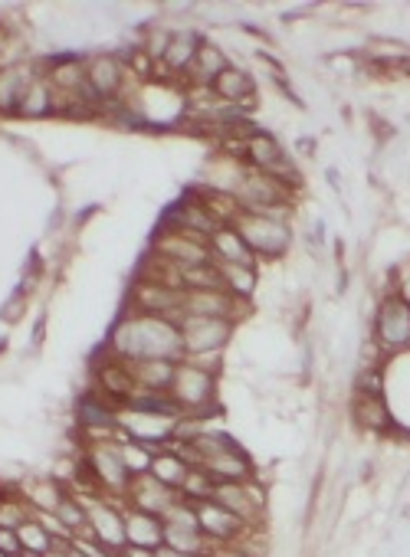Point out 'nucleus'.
<instances>
[{
    "label": "nucleus",
    "mask_w": 410,
    "mask_h": 557,
    "mask_svg": "<svg viewBox=\"0 0 410 557\" xmlns=\"http://www.w3.org/2000/svg\"><path fill=\"white\" fill-rule=\"evenodd\" d=\"M109 351L115 361L135 364V361H184V345L178 322L161 315L132 312L112 328Z\"/></svg>",
    "instance_id": "f257e3e1"
},
{
    "label": "nucleus",
    "mask_w": 410,
    "mask_h": 557,
    "mask_svg": "<svg viewBox=\"0 0 410 557\" xmlns=\"http://www.w3.org/2000/svg\"><path fill=\"white\" fill-rule=\"evenodd\" d=\"M233 227L240 230V236L246 240V246L253 250L256 259H273L283 256L292 243V230L283 213H246L237 210V217L230 220Z\"/></svg>",
    "instance_id": "f03ea898"
},
{
    "label": "nucleus",
    "mask_w": 410,
    "mask_h": 557,
    "mask_svg": "<svg viewBox=\"0 0 410 557\" xmlns=\"http://www.w3.org/2000/svg\"><path fill=\"white\" fill-rule=\"evenodd\" d=\"M178 331H181V345H184V361L207 367V358H220V351L227 348V341L233 335V322H224V318L181 315Z\"/></svg>",
    "instance_id": "7ed1b4c3"
},
{
    "label": "nucleus",
    "mask_w": 410,
    "mask_h": 557,
    "mask_svg": "<svg viewBox=\"0 0 410 557\" xmlns=\"http://www.w3.org/2000/svg\"><path fill=\"white\" fill-rule=\"evenodd\" d=\"M86 469L92 472V479H96V489L99 495H125L128 485H132V472L125 469V459H122V449L119 440H92L86 446Z\"/></svg>",
    "instance_id": "20e7f679"
},
{
    "label": "nucleus",
    "mask_w": 410,
    "mask_h": 557,
    "mask_svg": "<svg viewBox=\"0 0 410 557\" xmlns=\"http://www.w3.org/2000/svg\"><path fill=\"white\" fill-rule=\"evenodd\" d=\"M214 384L217 381L210 367L194 364V361H178L168 394L184 413H201V417H207V410H214L210 407L214 404Z\"/></svg>",
    "instance_id": "39448f33"
},
{
    "label": "nucleus",
    "mask_w": 410,
    "mask_h": 557,
    "mask_svg": "<svg viewBox=\"0 0 410 557\" xmlns=\"http://www.w3.org/2000/svg\"><path fill=\"white\" fill-rule=\"evenodd\" d=\"M122 82H125V63L119 56H105V53L92 56L86 63V89H82V102H86L89 109H102V105L119 99Z\"/></svg>",
    "instance_id": "423d86ee"
},
{
    "label": "nucleus",
    "mask_w": 410,
    "mask_h": 557,
    "mask_svg": "<svg viewBox=\"0 0 410 557\" xmlns=\"http://www.w3.org/2000/svg\"><path fill=\"white\" fill-rule=\"evenodd\" d=\"M86 518H89V531L82 538L96 541L115 554L125 548V512H119L112 502H105L96 495V499L86 502Z\"/></svg>",
    "instance_id": "0eeeda50"
},
{
    "label": "nucleus",
    "mask_w": 410,
    "mask_h": 557,
    "mask_svg": "<svg viewBox=\"0 0 410 557\" xmlns=\"http://www.w3.org/2000/svg\"><path fill=\"white\" fill-rule=\"evenodd\" d=\"M161 521H164V548L181 551V554H207L210 551L207 538L201 535V528H197L194 508L187 502L171 508Z\"/></svg>",
    "instance_id": "6e6552de"
},
{
    "label": "nucleus",
    "mask_w": 410,
    "mask_h": 557,
    "mask_svg": "<svg viewBox=\"0 0 410 557\" xmlns=\"http://www.w3.org/2000/svg\"><path fill=\"white\" fill-rule=\"evenodd\" d=\"M125 499H128V508H138V512H148V515H158V518H164L171 508H178L184 502L181 492L168 489V485L158 482L151 472L132 476V485H128Z\"/></svg>",
    "instance_id": "1a4fd4ad"
},
{
    "label": "nucleus",
    "mask_w": 410,
    "mask_h": 557,
    "mask_svg": "<svg viewBox=\"0 0 410 557\" xmlns=\"http://www.w3.org/2000/svg\"><path fill=\"white\" fill-rule=\"evenodd\" d=\"M174 417H161V413H142V410H122L119 413V430L135 443L145 446H164L174 440Z\"/></svg>",
    "instance_id": "9d476101"
},
{
    "label": "nucleus",
    "mask_w": 410,
    "mask_h": 557,
    "mask_svg": "<svg viewBox=\"0 0 410 557\" xmlns=\"http://www.w3.org/2000/svg\"><path fill=\"white\" fill-rule=\"evenodd\" d=\"M191 508H194L197 528H201V535L207 538V544H233V541L243 538L246 525L233 512H227L224 505H217L214 499L197 502Z\"/></svg>",
    "instance_id": "9b49d317"
},
{
    "label": "nucleus",
    "mask_w": 410,
    "mask_h": 557,
    "mask_svg": "<svg viewBox=\"0 0 410 557\" xmlns=\"http://www.w3.org/2000/svg\"><path fill=\"white\" fill-rule=\"evenodd\" d=\"M240 305L243 299H233L224 289H184L181 292V315L224 318V322H233V318L240 315Z\"/></svg>",
    "instance_id": "f8f14e48"
},
{
    "label": "nucleus",
    "mask_w": 410,
    "mask_h": 557,
    "mask_svg": "<svg viewBox=\"0 0 410 557\" xmlns=\"http://www.w3.org/2000/svg\"><path fill=\"white\" fill-rule=\"evenodd\" d=\"M374 335H378V345L388 351L410 348V302L404 299L384 302L378 312V322H374Z\"/></svg>",
    "instance_id": "ddd939ff"
},
{
    "label": "nucleus",
    "mask_w": 410,
    "mask_h": 557,
    "mask_svg": "<svg viewBox=\"0 0 410 557\" xmlns=\"http://www.w3.org/2000/svg\"><path fill=\"white\" fill-rule=\"evenodd\" d=\"M214 502L237 515L243 525H253V521L260 518L263 492H256L253 482H217L214 485Z\"/></svg>",
    "instance_id": "4468645a"
},
{
    "label": "nucleus",
    "mask_w": 410,
    "mask_h": 557,
    "mask_svg": "<svg viewBox=\"0 0 410 557\" xmlns=\"http://www.w3.org/2000/svg\"><path fill=\"white\" fill-rule=\"evenodd\" d=\"M207 250H210V259H214V263L256 266L253 250H250V246H246V240L240 236V230L233 227V223H224V227H217L214 233H210Z\"/></svg>",
    "instance_id": "2eb2a0df"
},
{
    "label": "nucleus",
    "mask_w": 410,
    "mask_h": 557,
    "mask_svg": "<svg viewBox=\"0 0 410 557\" xmlns=\"http://www.w3.org/2000/svg\"><path fill=\"white\" fill-rule=\"evenodd\" d=\"M125 544L158 551L164 544V521L158 515L138 512V508H125Z\"/></svg>",
    "instance_id": "dca6fc26"
},
{
    "label": "nucleus",
    "mask_w": 410,
    "mask_h": 557,
    "mask_svg": "<svg viewBox=\"0 0 410 557\" xmlns=\"http://www.w3.org/2000/svg\"><path fill=\"white\" fill-rule=\"evenodd\" d=\"M210 92H214V96L224 102V105H230V109H243V105L253 102V92L256 89H253V79H250V73H246V69L227 66L224 73L210 82Z\"/></svg>",
    "instance_id": "f3484780"
},
{
    "label": "nucleus",
    "mask_w": 410,
    "mask_h": 557,
    "mask_svg": "<svg viewBox=\"0 0 410 557\" xmlns=\"http://www.w3.org/2000/svg\"><path fill=\"white\" fill-rule=\"evenodd\" d=\"M53 112H56V89L46 82L43 73H37L27 82V89H23L14 115H20V118H46Z\"/></svg>",
    "instance_id": "a211bd4d"
},
{
    "label": "nucleus",
    "mask_w": 410,
    "mask_h": 557,
    "mask_svg": "<svg viewBox=\"0 0 410 557\" xmlns=\"http://www.w3.org/2000/svg\"><path fill=\"white\" fill-rule=\"evenodd\" d=\"M174 367H178V361H135L128 364V371L135 377L138 394H168Z\"/></svg>",
    "instance_id": "6ab92c4d"
},
{
    "label": "nucleus",
    "mask_w": 410,
    "mask_h": 557,
    "mask_svg": "<svg viewBox=\"0 0 410 557\" xmlns=\"http://www.w3.org/2000/svg\"><path fill=\"white\" fill-rule=\"evenodd\" d=\"M66 495L69 492L56 479H37V482L20 485V499L27 502L30 515H53L56 508L63 505Z\"/></svg>",
    "instance_id": "aec40b11"
},
{
    "label": "nucleus",
    "mask_w": 410,
    "mask_h": 557,
    "mask_svg": "<svg viewBox=\"0 0 410 557\" xmlns=\"http://www.w3.org/2000/svg\"><path fill=\"white\" fill-rule=\"evenodd\" d=\"M197 46H201V37H197V33H171L168 50L161 53L158 63L174 76H187L191 73V66H194Z\"/></svg>",
    "instance_id": "412c9836"
},
{
    "label": "nucleus",
    "mask_w": 410,
    "mask_h": 557,
    "mask_svg": "<svg viewBox=\"0 0 410 557\" xmlns=\"http://www.w3.org/2000/svg\"><path fill=\"white\" fill-rule=\"evenodd\" d=\"M227 66H230V63H227L224 50H220L217 43L201 40V46H197V56H194V66H191V73H187V79H191L197 89H207L210 82H214L220 73H224Z\"/></svg>",
    "instance_id": "4be33fe9"
},
{
    "label": "nucleus",
    "mask_w": 410,
    "mask_h": 557,
    "mask_svg": "<svg viewBox=\"0 0 410 557\" xmlns=\"http://www.w3.org/2000/svg\"><path fill=\"white\" fill-rule=\"evenodd\" d=\"M33 76H37V69L23 66V63L0 66V115H14L17 112V102H20L23 89H27V82Z\"/></svg>",
    "instance_id": "5701e85b"
},
{
    "label": "nucleus",
    "mask_w": 410,
    "mask_h": 557,
    "mask_svg": "<svg viewBox=\"0 0 410 557\" xmlns=\"http://www.w3.org/2000/svg\"><path fill=\"white\" fill-rule=\"evenodd\" d=\"M187 469H191V462H187L181 453H171V449H158L155 456H151V476L158 482H164L168 489L181 492V485L187 479Z\"/></svg>",
    "instance_id": "b1692460"
},
{
    "label": "nucleus",
    "mask_w": 410,
    "mask_h": 557,
    "mask_svg": "<svg viewBox=\"0 0 410 557\" xmlns=\"http://www.w3.org/2000/svg\"><path fill=\"white\" fill-rule=\"evenodd\" d=\"M17 538H20L23 554H30V557H43L46 551L56 548V538L50 535V528H46L37 515H30L27 521H20V525H17Z\"/></svg>",
    "instance_id": "393cba45"
},
{
    "label": "nucleus",
    "mask_w": 410,
    "mask_h": 557,
    "mask_svg": "<svg viewBox=\"0 0 410 557\" xmlns=\"http://www.w3.org/2000/svg\"><path fill=\"white\" fill-rule=\"evenodd\" d=\"M355 420L365 426V430H388L391 426V413L388 407L381 404V397H368V394H358V404H355Z\"/></svg>",
    "instance_id": "a878e982"
},
{
    "label": "nucleus",
    "mask_w": 410,
    "mask_h": 557,
    "mask_svg": "<svg viewBox=\"0 0 410 557\" xmlns=\"http://www.w3.org/2000/svg\"><path fill=\"white\" fill-rule=\"evenodd\" d=\"M214 479L207 476V472L201 466H191L187 469V479L181 485V499L187 505H197V502H207V499H214Z\"/></svg>",
    "instance_id": "bb28decb"
},
{
    "label": "nucleus",
    "mask_w": 410,
    "mask_h": 557,
    "mask_svg": "<svg viewBox=\"0 0 410 557\" xmlns=\"http://www.w3.org/2000/svg\"><path fill=\"white\" fill-rule=\"evenodd\" d=\"M119 449H122L125 469L132 472V476H142V472L151 469V456H155V449L151 446L135 443V440H119Z\"/></svg>",
    "instance_id": "cd10ccee"
},
{
    "label": "nucleus",
    "mask_w": 410,
    "mask_h": 557,
    "mask_svg": "<svg viewBox=\"0 0 410 557\" xmlns=\"http://www.w3.org/2000/svg\"><path fill=\"white\" fill-rule=\"evenodd\" d=\"M0 551L4 554H20V538H17V528H0Z\"/></svg>",
    "instance_id": "c85d7f7f"
},
{
    "label": "nucleus",
    "mask_w": 410,
    "mask_h": 557,
    "mask_svg": "<svg viewBox=\"0 0 410 557\" xmlns=\"http://www.w3.org/2000/svg\"><path fill=\"white\" fill-rule=\"evenodd\" d=\"M119 554L122 557H158V551H151V548H128V544H125Z\"/></svg>",
    "instance_id": "c756f323"
},
{
    "label": "nucleus",
    "mask_w": 410,
    "mask_h": 557,
    "mask_svg": "<svg viewBox=\"0 0 410 557\" xmlns=\"http://www.w3.org/2000/svg\"><path fill=\"white\" fill-rule=\"evenodd\" d=\"M69 544H73V541H60L53 551H46L43 557H73V548H69Z\"/></svg>",
    "instance_id": "7c9ffc66"
},
{
    "label": "nucleus",
    "mask_w": 410,
    "mask_h": 557,
    "mask_svg": "<svg viewBox=\"0 0 410 557\" xmlns=\"http://www.w3.org/2000/svg\"><path fill=\"white\" fill-rule=\"evenodd\" d=\"M158 557H210V554H181V551H171V548H158Z\"/></svg>",
    "instance_id": "2f4dec72"
},
{
    "label": "nucleus",
    "mask_w": 410,
    "mask_h": 557,
    "mask_svg": "<svg viewBox=\"0 0 410 557\" xmlns=\"http://www.w3.org/2000/svg\"><path fill=\"white\" fill-rule=\"evenodd\" d=\"M7 557H30V554H23V551H20V554H7Z\"/></svg>",
    "instance_id": "473e14b6"
},
{
    "label": "nucleus",
    "mask_w": 410,
    "mask_h": 557,
    "mask_svg": "<svg viewBox=\"0 0 410 557\" xmlns=\"http://www.w3.org/2000/svg\"><path fill=\"white\" fill-rule=\"evenodd\" d=\"M0 557H7V554H4V551H0Z\"/></svg>",
    "instance_id": "72a5a7b5"
},
{
    "label": "nucleus",
    "mask_w": 410,
    "mask_h": 557,
    "mask_svg": "<svg viewBox=\"0 0 410 557\" xmlns=\"http://www.w3.org/2000/svg\"><path fill=\"white\" fill-rule=\"evenodd\" d=\"M119 557H122V554H119Z\"/></svg>",
    "instance_id": "f704fd0d"
}]
</instances>
